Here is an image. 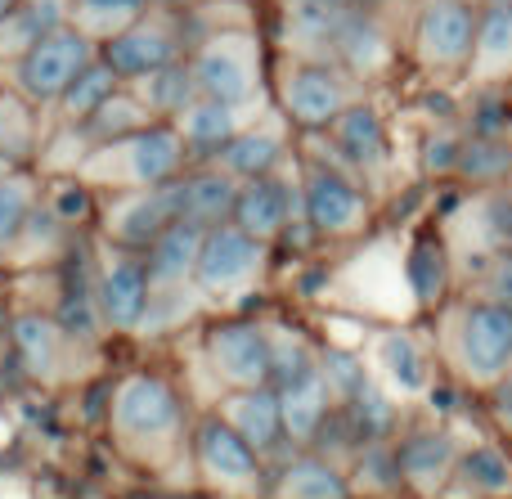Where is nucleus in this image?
<instances>
[{
    "label": "nucleus",
    "mask_w": 512,
    "mask_h": 499,
    "mask_svg": "<svg viewBox=\"0 0 512 499\" xmlns=\"http://www.w3.org/2000/svg\"><path fill=\"white\" fill-rule=\"evenodd\" d=\"M131 90L140 95V104L149 108L153 122H176V117L198 99L194 72H189V59H185V63H171V68L149 72V77H140V81H131Z\"/></svg>",
    "instance_id": "35"
},
{
    "label": "nucleus",
    "mask_w": 512,
    "mask_h": 499,
    "mask_svg": "<svg viewBox=\"0 0 512 499\" xmlns=\"http://www.w3.org/2000/svg\"><path fill=\"white\" fill-rule=\"evenodd\" d=\"M144 9H149V0H72L68 23L77 27V32H86L95 45H104V41H113L122 27H131Z\"/></svg>",
    "instance_id": "42"
},
{
    "label": "nucleus",
    "mask_w": 512,
    "mask_h": 499,
    "mask_svg": "<svg viewBox=\"0 0 512 499\" xmlns=\"http://www.w3.org/2000/svg\"><path fill=\"white\" fill-rule=\"evenodd\" d=\"M122 86H126V81L117 77L104 59H95L68 90H63V99L54 104V117H59V126H86L90 117H95Z\"/></svg>",
    "instance_id": "36"
},
{
    "label": "nucleus",
    "mask_w": 512,
    "mask_h": 499,
    "mask_svg": "<svg viewBox=\"0 0 512 499\" xmlns=\"http://www.w3.org/2000/svg\"><path fill=\"white\" fill-rule=\"evenodd\" d=\"M5 351L14 356L18 378L32 387H63L72 383V365L86 347L63 333V324L54 320L50 306H18L5 320Z\"/></svg>",
    "instance_id": "10"
},
{
    "label": "nucleus",
    "mask_w": 512,
    "mask_h": 499,
    "mask_svg": "<svg viewBox=\"0 0 512 499\" xmlns=\"http://www.w3.org/2000/svg\"><path fill=\"white\" fill-rule=\"evenodd\" d=\"M203 365L221 392L270 387V338L265 320L252 315H221L203 329Z\"/></svg>",
    "instance_id": "12"
},
{
    "label": "nucleus",
    "mask_w": 512,
    "mask_h": 499,
    "mask_svg": "<svg viewBox=\"0 0 512 499\" xmlns=\"http://www.w3.org/2000/svg\"><path fill=\"white\" fill-rule=\"evenodd\" d=\"M504 189H508V198H512V180H508V185H504Z\"/></svg>",
    "instance_id": "53"
},
{
    "label": "nucleus",
    "mask_w": 512,
    "mask_h": 499,
    "mask_svg": "<svg viewBox=\"0 0 512 499\" xmlns=\"http://www.w3.org/2000/svg\"><path fill=\"white\" fill-rule=\"evenodd\" d=\"M108 441L140 473H167L189 446V401L162 369H126L108 392Z\"/></svg>",
    "instance_id": "1"
},
{
    "label": "nucleus",
    "mask_w": 512,
    "mask_h": 499,
    "mask_svg": "<svg viewBox=\"0 0 512 499\" xmlns=\"http://www.w3.org/2000/svg\"><path fill=\"white\" fill-rule=\"evenodd\" d=\"M9 171H18V167H14V162H9V158H5V153H0V180H5Z\"/></svg>",
    "instance_id": "50"
},
{
    "label": "nucleus",
    "mask_w": 512,
    "mask_h": 499,
    "mask_svg": "<svg viewBox=\"0 0 512 499\" xmlns=\"http://www.w3.org/2000/svg\"><path fill=\"white\" fill-rule=\"evenodd\" d=\"M72 239H77V234L54 221V212L45 203H36L32 221H27L23 239H18V248H14V266H50V261L68 257Z\"/></svg>",
    "instance_id": "41"
},
{
    "label": "nucleus",
    "mask_w": 512,
    "mask_h": 499,
    "mask_svg": "<svg viewBox=\"0 0 512 499\" xmlns=\"http://www.w3.org/2000/svg\"><path fill=\"white\" fill-rule=\"evenodd\" d=\"M342 9L346 5H324V0H288V5H283L279 32H283V45H288L292 59H324V63H333Z\"/></svg>",
    "instance_id": "28"
},
{
    "label": "nucleus",
    "mask_w": 512,
    "mask_h": 499,
    "mask_svg": "<svg viewBox=\"0 0 512 499\" xmlns=\"http://www.w3.org/2000/svg\"><path fill=\"white\" fill-rule=\"evenodd\" d=\"M18 5H23V0H0V23H5V18H9V14H14V9H18Z\"/></svg>",
    "instance_id": "49"
},
{
    "label": "nucleus",
    "mask_w": 512,
    "mask_h": 499,
    "mask_svg": "<svg viewBox=\"0 0 512 499\" xmlns=\"http://www.w3.org/2000/svg\"><path fill=\"white\" fill-rule=\"evenodd\" d=\"M441 365L472 392H490L512 374V311L486 297L441 306Z\"/></svg>",
    "instance_id": "2"
},
{
    "label": "nucleus",
    "mask_w": 512,
    "mask_h": 499,
    "mask_svg": "<svg viewBox=\"0 0 512 499\" xmlns=\"http://www.w3.org/2000/svg\"><path fill=\"white\" fill-rule=\"evenodd\" d=\"M450 495H472V499H504L512 495V459L495 441H477L472 450L459 455Z\"/></svg>",
    "instance_id": "32"
},
{
    "label": "nucleus",
    "mask_w": 512,
    "mask_h": 499,
    "mask_svg": "<svg viewBox=\"0 0 512 499\" xmlns=\"http://www.w3.org/2000/svg\"><path fill=\"white\" fill-rule=\"evenodd\" d=\"M212 414H221V419L230 423L243 441H248L256 455L265 459V464H274V459H283L292 450L288 441H283V414H279V392H274V387L221 392Z\"/></svg>",
    "instance_id": "20"
},
{
    "label": "nucleus",
    "mask_w": 512,
    "mask_h": 499,
    "mask_svg": "<svg viewBox=\"0 0 512 499\" xmlns=\"http://www.w3.org/2000/svg\"><path fill=\"white\" fill-rule=\"evenodd\" d=\"M396 468H400V486L414 499H445L459 468V437L445 423H418V428L396 432Z\"/></svg>",
    "instance_id": "17"
},
{
    "label": "nucleus",
    "mask_w": 512,
    "mask_h": 499,
    "mask_svg": "<svg viewBox=\"0 0 512 499\" xmlns=\"http://www.w3.org/2000/svg\"><path fill=\"white\" fill-rule=\"evenodd\" d=\"M0 90H5V81H0Z\"/></svg>",
    "instance_id": "54"
},
{
    "label": "nucleus",
    "mask_w": 512,
    "mask_h": 499,
    "mask_svg": "<svg viewBox=\"0 0 512 499\" xmlns=\"http://www.w3.org/2000/svg\"><path fill=\"white\" fill-rule=\"evenodd\" d=\"M265 338H270V387H292L319 374V347L306 329L288 320H265Z\"/></svg>",
    "instance_id": "34"
},
{
    "label": "nucleus",
    "mask_w": 512,
    "mask_h": 499,
    "mask_svg": "<svg viewBox=\"0 0 512 499\" xmlns=\"http://www.w3.org/2000/svg\"><path fill=\"white\" fill-rule=\"evenodd\" d=\"M324 5H355V0H324Z\"/></svg>",
    "instance_id": "51"
},
{
    "label": "nucleus",
    "mask_w": 512,
    "mask_h": 499,
    "mask_svg": "<svg viewBox=\"0 0 512 499\" xmlns=\"http://www.w3.org/2000/svg\"><path fill=\"white\" fill-rule=\"evenodd\" d=\"M95 297H99V315H104L108 333H122L135 338L149 315V266H144V252H126L113 243L99 239L95 243Z\"/></svg>",
    "instance_id": "16"
},
{
    "label": "nucleus",
    "mask_w": 512,
    "mask_h": 499,
    "mask_svg": "<svg viewBox=\"0 0 512 499\" xmlns=\"http://www.w3.org/2000/svg\"><path fill=\"white\" fill-rule=\"evenodd\" d=\"M203 234L207 230H198V225L176 221L171 230H162L158 239H153V248L144 252L153 293H185V288H194V266H198V252H203Z\"/></svg>",
    "instance_id": "29"
},
{
    "label": "nucleus",
    "mask_w": 512,
    "mask_h": 499,
    "mask_svg": "<svg viewBox=\"0 0 512 499\" xmlns=\"http://www.w3.org/2000/svg\"><path fill=\"white\" fill-rule=\"evenodd\" d=\"M463 140L468 135H459L454 126H432V131L423 135V149H418V167H423V176H454L459 171V153H463Z\"/></svg>",
    "instance_id": "45"
},
{
    "label": "nucleus",
    "mask_w": 512,
    "mask_h": 499,
    "mask_svg": "<svg viewBox=\"0 0 512 499\" xmlns=\"http://www.w3.org/2000/svg\"><path fill=\"white\" fill-rule=\"evenodd\" d=\"M454 270H459V261H454L445 230H418L405 248V261H400V275H405V288L418 311H441L450 302Z\"/></svg>",
    "instance_id": "21"
},
{
    "label": "nucleus",
    "mask_w": 512,
    "mask_h": 499,
    "mask_svg": "<svg viewBox=\"0 0 512 499\" xmlns=\"http://www.w3.org/2000/svg\"><path fill=\"white\" fill-rule=\"evenodd\" d=\"M477 5H481V0H477Z\"/></svg>",
    "instance_id": "55"
},
{
    "label": "nucleus",
    "mask_w": 512,
    "mask_h": 499,
    "mask_svg": "<svg viewBox=\"0 0 512 499\" xmlns=\"http://www.w3.org/2000/svg\"><path fill=\"white\" fill-rule=\"evenodd\" d=\"M90 499H113V495H90Z\"/></svg>",
    "instance_id": "52"
},
{
    "label": "nucleus",
    "mask_w": 512,
    "mask_h": 499,
    "mask_svg": "<svg viewBox=\"0 0 512 499\" xmlns=\"http://www.w3.org/2000/svg\"><path fill=\"white\" fill-rule=\"evenodd\" d=\"M319 378L328 383L337 405H346L364 383H369V360L355 347H319Z\"/></svg>",
    "instance_id": "44"
},
{
    "label": "nucleus",
    "mask_w": 512,
    "mask_h": 499,
    "mask_svg": "<svg viewBox=\"0 0 512 499\" xmlns=\"http://www.w3.org/2000/svg\"><path fill=\"white\" fill-rule=\"evenodd\" d=\"M297 189H301V216H306L310 234L324 243L360 239V234L373 225V212H378L369 189L324 158L301 162Z\"/></svg>",
    "instance_id": "8"
},
{
    "label": "nucleus",
    "mask_w": 512,
    "mask_h": 499,
    "mask_svg": "<svg viewBox=\"0 0 512 499\" xmlns=\"http://www.w3.org/2000/svg\"><path fill=\"white\" fill-rule=\"evenodd\" d=\"M279 392V414H283V441H288L292 450H310L319 437V428L328 423V414L337 410L333 392H328V383L319 374L301 378V383L292 387H274Z\"/></svg>",
    "instance_id": "30"
},
{
    "label": "nucleus",
    "mask_w": 512,
    "mask_h": 499,
    "mask_svg": "<svg viewBox=\"0 0 512 499\" xmlns=\"http://www.w3.org/2000/svg\"><path fill=\"white\" fill-rule=\"evenodd\" d=\"M315 140L324 144V162L342 167L346 176H355L373 194V185H382L391 171V131L382 122V113L360 99L337 117L328 131H315Z\"/></svg>",
    "instance_id": "14"
},
{
    "label": "nucleus",
    "mask_w": 512,
    "mask_h": 499,
    "mask_svg": "<svg viewBox=\"0 0 512 499\" xmlns=\"http://www.w3.org/2000/svg\"><path fill=\"white\" fill-rule=\"evenodd\" d=\"M248 122H252V113H243V108H230V104H221V99H203V95H198L171 126H176L180 144H185V153H189V167H203V162L221 158V149Z\"/></svg>",
    "instance_id": "25"
},
{
    "label": "nucleus",
    "mask_w": 512,
    "mask_h": 499,
    "mask_svg": "<svg viewBox=\"0 0 512 499\" xmlns=\"http://www.w3.org/2000/svg\"><path fill=\"white\" fill-rule=\"evenodd\" d=\"M472 297H486V302H499V306H508L512 311V248L495 252L490 261H481Z\"/></svg>",
    "instance_id": "46"
},
{
    "label": "nucleus",
    "mask_w": 512,
    "mask_h": 499,
    "mask_svg": "<svg viewBox=\"0 0 512 499\" xmlns=\"http://www.w3.org/2000/svg\"><path fill=\"white\" fill-rule=\"evenodd\" d=\"M270 95H274V113L288 126H297L301 135L328 131L337 117L351 104L364 99V81H355L346 68L324 59H283L270 72Z\"/></svg>",
    "instance_id": "5"
},
{
    "label": "nucleus",
    "mask_w": 512,
    "mask_h": 499,
    "mask_svg": "<svg viewBox=\"0 0 512 499\" xmlns=\"http://www.w3.org/2000/svg\"><path fill=\"white\" fill-rule=\"evenodd\" d=\"M99 59V45L86 32H77L72 23L45 32L23 59L14 63V90L23 99H32L36 108H54L63 99V90Z\"/></svg>",
    "instance_id": "13"
},
{
    "label": "nucleus",
    "mask_w": 512,
    "mask_h": 499,
    "mask_svg": "<svg viewBox=\"0 0 512 499\" xmlns=\"http://www.w3.org/2000/svg\"><path fill=\"white\" fill-rule=\"evenodd\" d=\"M463 81L472 90H499L512 81V0H481V23Z\"/></svg>",
    "instance_id": "24"
},
{
    "label": "nucleus",
    "mask_w": 512,
    "mask_h": 499,
    "mask_svg": "<svg viewBox=\"0 0 512 499\" xmlns=\"http://www.w3.org/2000/svg\"><path fill=\"white\" fill-rule=\"evenodd\" d=\"M144 126H153L149 108L140 104V95H135L131 86H122L86 126H81V135H86L90 144H108V140H122V135H131V131H144Z\"/></svg>",
    "instance_id": "43"
},
{
    "label": "nucleus",
    "mask_w": 512,
    "mask_h": 499,
    "mask_svg": "<svg viewBox=\"0 0 512 499\" xmlns=\"http://www.w3.org/2000/svg\"><path fill=\"white\" fill-rule=\"evenodd\" d=\"M342 414H346V423L355 428L360 446H369V441H396V432H400L396 396H391L378 378H369V383H364L360 392L342 405Z\"/></svg>",
    "instance_id": "37"
},
{
    "label": "nucleus",
    "mask_w": 512,
    "mask_h": 499,
    "mask_svg": "<svg viewBox=\"0 0 512 499\" xmlns=\"http://www.w3.org/2000/svg\"><path fill=\"white\" fill-rule=\"evenodd\" d=\"M355 499H396L405 495L400 486V468H396V446L391 441H369L355 450V459L346 464Z\"/></svg>",
    "instance_id": "38"
},
{
    "label": "nucleus",
    "mask_w": 512,
    "mask_h": 499,
    "mask_svg": "<svg viewBox=\"0 0 512 499\" xmlns=\"http://www.w3.org/2000/svg\"><path fill=\"white\" fill-rule=\"evenodd\" d=\"M234 198H239V180L221 171L216 162L189 167L180 176V221L198 225V230H216L234 216Z\"/></svg>",
    "instance_id": "27"
},
{
    "label": "nucleus",
    "mask_w": 512,
    "mask_h": 499,
    "mask_svg": "<svg viewBox=\"0 0 512 499\" xmlns=\"http://www.w3.org/2000/svg\"><path fill=\"white\" fill-rule=\"evenodd\" d=\"M189 459L203 486L221 499H265L270 491V464L221 419L203 414L189 428Z\"/></svg>",
    "instance_id": "6"
},
{
    "label": "nucleus",
    "mask_w": 512,
    "mask_h": 499,
    "mask_svg": "<svg viewBox=\"0 0 512 499\" xmlns=\"http://www.w3.org/2000/svg\"><path fill=\"white\" fill-rule=\"evenodd\" d=\"M41 203L54 212V221L68 225L72 234L99 221V189H90L81 176H50V185L41 189Z\"/></svg>",
    "instance_id": "40"
},
{
    "label": "nucleus",
    "mask_w": 512,
    "mask_h": 499,
    "mask_svg": "<svg viewBox=\"0 0 512 499\" xmlns=\"http://www.w3.org/2000/svg\"><path fill=\"white\" fill-rule=\"evenodd\" d=\"M189 72L203 99H221L243 113H261L265 90H270V59L265 41L252 23L216 27L189 50Z\"/></svg>",
    "instance_id": "4"
},
{
    "label": "nucleus",
    "mask_w": 512,
    "mask_h": 499,
    "mask_svg": "<svg viewBox=\"0 0 512 499\" xmlns=\"http://www.w3.org/2000/svg\"><path fill=\"white\" fill-rule=\"evenodd\" d=\"M149 5H158V9H176V14H185V9H198V5H207V0H149Z\"/></svg>",
    "instance_id": "48"
},
{
    "label": "nucleus",
    "mask_w": 512,
    "mask_h": 499,
    "mask_svg": "<svg viewBox=\"0 0 512 499\" xmlns=\"http://www.w3.org/2000/svg\"><path fill=\"white\" fill-rule=\"evenodd\" d=\"M194 45H198V32L189 27V14L149 5L131 27H122L113 41L99 45V59L131 86V81L149 77V72H158V68L185 63Z\"/></svg>",
    "instance_id": "9"
},
{
    "label": "nucleus",
    "mask_w": 512,
    "mask_h": 499,
    "mask_svg": "<svg viewBox=\"0 0 512 499\" xmlns=\"http://www.w3.org/2000/svg\"><path fill=\"white\" fill-rule=\"evenodd\" d=\"M333 63L346 68L355 81H378L391 72L396 63V45H391V32L369 5H346L342 9V27H337V45H333Z\"/></svg>",
    "instance_id": "19"
},
{
    "label": "nucleus",
    "mask_w": 512,
    "mask_h": 499,
    "mask_svg": "<svg viewBox=\"0 0 512 499\" xmlns=\"http://www.w3.org/2000/svg\"><path fill=\"white\" fill-rule=\"evenodd\" d=\"M270 266V243L252 239L248 230H239L234 221L216 225L203 234V252L194 266V288L203 302H234L248 297L256 279Z\"/></svg>",
    "instance_id": "11"
},
{
    "label": "nucleus",
    "mask_w": 512,
    "mask_h": 499,
    "mask_svg": "<svg viewBox=\"0 0 512 499\" xmlns=\"http://www.w3.org/2000/svg\"><path fill=\"white\" fill-rule=\"evenodd\" d=\"M288 153H292L288 122H283L279 113L261 117V122L252 117V122L221 149L216 167L230 171L234 180H256V176H274V171L288 167Z\"/></svg>",
    "instance_id": "23"
},
{
    "label": "nucleus",
    "mask_w": 512,
    "mask_h": 499,
    "mask_svg": "<svg viewBox=\"0 0 512 499\" xmlns=\"http://www.w3.org/2000/svg\"><path fill=\"white\" fill-rule=\"evenodd\" d=\"M239 230H248L261 243H279L283 230L292 221H301V189L297 180H288L283 171L274 176H256V180H239V198H234V216Z\"/></svg>",
    "instance_id": "18"
},
{
    "label": "nucleus",
    "mask_w": 512,
    "mask_h": 499,
    "mask_svg": "<svg viewBox=\"0 0 512 499\" xmlns=\"http://www.w3.org/2000/svg\"><path fill=\"white\" fill-rule=\"evenodd\" d=\"M265 499H355L346 464L324 459L319 450H288L270 464Z\"/></svg>",
    "instance_id": "22"
},
{
    "label": "nucleus",
    "mask_w": 512,
    "mask_h": 499,
    "mask_svg": "<svg viewBox=\"0 0 512 499\" xmlns=\"http://www.w3.org/2000/svg\"><path fill=\"white\" fill-rule=\"evenodd\" d=\"M41 189H45V180L36 167H18L0 180V266L14 261L18 239H23L36 203H41Z\"/></svg>",
    "instance_id": "33"
},
{
    "label": "nucleus",
    "mask_w": 512,
    "mask_h": 499,
    "mask_svg": "<svg viewBox=\"0 0 512 499\" xmlns=\"http://www.w3.org/2000/svg\"><path fill=\"white\" fill-rule=\"evenodd\" d=\"M180 221V180L158 189H122L99 198V239L126 252H149L162 230Z\"/></svg>",
    "instance_id": "15"
},
{
    "label": "nucleus",
    "mask_w": 512,
    "mask_h": 499,
    "mask_svg": "<svg viewBox=\"0 0 512 499\" xmlns=\"http://www.w3.org/2000/svg\"><path fill=\"white\" fill-rule=\"evenodd\" d=\"M189 171V153L180 144L176 126L153 122L144 131H131L122 140L90 144V153L77 162L72 176H81L99 194H122V189H158Z\"/></svg>",
    "instance_id": "3"
},
{
    "label": "nucleus",
    "mask_w": 512,
    "mask_h": 499,
    "mask_svg": "<svg viewBox=\"0 0 512 499\" xmlns=\"http://www.w3.org/2000/svg\"><path fill=\"white\" fill-rule=\"evenodd\" d=\"M481 5L477 0H418L409 27V59L427 81H459L472 63Z\"/></svg>",
    "instance_id": "7"
},
{
    "label": "nucleus",
    "mask_w": 512,
    "mask_h": 499,
    "mask_svg": "<svg viewBox=\"0 0 512 499\" xmlns=\"http://www.w3.org/2000/svg\"><path fill=\"white\" fill-rule=\"evenodd\" d=\"M41 113L32 99H23L14 86L0 90V153H5L14 167H36L41 149L50 135L41 131Z\"/></svg>",
    "instance_id": "31"
},
{
    "label": "nucleus",
    "mask_w": 512,
    "mask_h": 499,
    "mask_svg": "<svg viewBox=\"0 0 512 499\" xmlns=\"http://www.w3.org/2000/svg\"><path fill=\"white\" fill-rule=\"evenodd\" d=\"M373 365H378V383L391 396H427L432 387V356L409 329H382L373 338Z\"/></svg>",
    "instance_id": "26"
},
{
    "label": "nucleus",
    "mask_w": 512,
    "mask_h": 499,
    "mask_svg": "<svg viewBox=\"0 0 512 499\" xmlns=\"http://www.w3.org/2000/svg\"><path fill=\"white\" fill-rule=\"evenodd\" d=\"M459 180L477 189H499L512 180V140L508 135H468L459 153Z\"/></svg>",
    "instance_id": "39"
},
{
    "label": "nucleus",
    "mask_w": 512,
    "mask_h": 499,
    "mask_svg": "<svg viewBox=\"0 0 512 499\" xmlns=\"http://www.w3.org/2000/svg\"><path fill=\"white\" fill-rule=\"evenodd\" d=\"M490 401H495V419L504 423V428H512V374L499 387H490Z\"/></svg>",
    "instance_id": "47"
}]
</instances>
